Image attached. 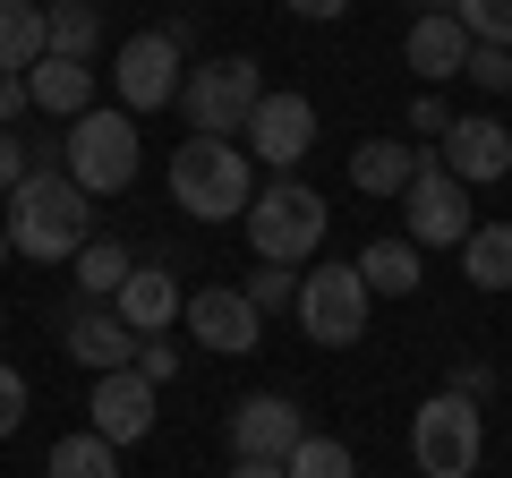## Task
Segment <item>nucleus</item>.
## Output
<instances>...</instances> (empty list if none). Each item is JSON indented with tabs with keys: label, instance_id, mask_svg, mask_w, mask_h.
Masks as SVG:
<instances>
[{
	"label": "nucleus",
	"instance_id": "1",
	"mask_svg": "<svg viewBox=\"0 0 512 478\" xmlns=\"http://www.w3.org/2000/svg\"><path fill=\"white\" fill-rule=\"evenodd\" d=\"M9 248H26V257H43V265H77V248L94 239V197L69 180V171H52V163H35L18 188H9Z\"/></svg>",
	"mask_w": 512,
	"mask_h": 478
},
{
	"label": "nucleus",
	"instance_id": "2",
	"mask_svg": "<svg viewBox=\"0 0 512 478\" xmlns=\"http://www.w3.org/2000/svg\"><path fill=\"white\" fill-rule=\"evenodd\" d=\"M171 205H188V222H239L256 205V171L239 154V137H180L171 154Z\"/></svg>",
	"mask_w": 512,
	"mask_h": 478
},
{
	"label": "nucleus",
	"instance_id": "3",
	"mask_svg": "<svg viewBox=\"0 0 512 478\" xmlns=\"http://www.w3.org/2000/svg\"><path fill=\"white\" fill-rule=\"evenodd\" d=\"M248 248H256V265H308L316 248H325V222H333V205L316 197L308 180H291L282 171L274 188H256V205L248 214Z\"/></svg>",
	"mask_w": 512,
	"mask_h": 478
},
{
	"label": "nucleus",
	"instance_id": "4",
	"mask_svg": "<svg viewBox=\"0 0 512 478\" xmlns=\"http://www.w3.org/2000/svg\"><path fill=\"white\" fill-rule=\"evenodd\" d=\"M256 103H265V77H256L248 52H222V60H205V69L180 77V111H188L197 137H248Z\"/></svg>",
	"mask_w": 512,
	"mask_h": 478
},
{
	"label": "nucleus",
	"instance_id": "5",
	"mask_svg": "<svg viewBox=\"0 0 512 478\" xmlns=\"http://www.w3.org/2000/svg\"><path fill=\"white\" fill-rule=\"evenodd\" d=\"M60 154H69V180L86 188V197H120V188L137 180V163H146L137 120H128V111H103V103H94L86 120H69Z\"/></svg>",
	"mask_w": 512,
	"mask_h": 478
},
{
	"label": "nucleus",
	"instance_id": "6",
	"mask_svg": "<svg viewBox=\"0 0 512 478\" xmlns=\"http://www.w3.org/2000/svg\"><path fill=\"white\" fill-rule=\"evenodd\" d=\"M410 453H419L427 478H470L478 453H487V419H478L470 393L444 385L436 402H419V419H410Z\"/></svg>",
	"mask_w": 512,
	"mask_h": 478
},
{
	"label": "nucleus",
	"instance_id": "7",
	"mask_svg": "<svg viewBox=\"0 0 512 478\" xmlns=\"http://www.w3.org/2000/svg\"><path fill=\"white\" fill-rule=\"evenodd\" d=\"M367 282H359V265H316V274H299V325H308V342H325V350H350L367 333Z\"/></svg>",
	"mask_w": 512,
	"mask_h": 478
},
{
	"label": "nucleus",
	"instance_id": "8",
	"mask_svg": "<svg viewBox=\"0 0 512 478\" xmlns=\"http://www.w3.org/2000/svg\"><path fill=\"white\" fill-rule=\"evenodd\" d=\"M402 222H410V248H461V239L478 231L470 205H461V180L436 154H419V180L402 188Z\"/></svg>",
	"mask_w": 512,
	"mask_h": 478
},
{
	"label": "nucleus",
	"instance_id": "9",
	"mask_svg": "<svg viewBox=\"0 0 512 478\" xmlns=\"http://www.w3.org/2000/svg\"><path fill=\"white\" fill-rule=\"evenodd\" d=\"M120 111L137 120V111H163V103H180V43L154 26V35H128L120 43Z\"/></svg>",
	"mask_w": 512,
	"mask_h": 478
},
{
	"label": "nucleus",
	"instance_id": "10",
	"mask_svg": "<svg viewBox=\"0 0 512 478\" xmlns=\"http://www.w3.org/2000/svg\"><path fill=\"white\" fill-rule=\"evenodd\" d=\"M86 427L120 453V444H137V436H154V385L137 368H111V376H94V393H86Z\"/></svg>",
	"mask_w": 512,
	"mask_h": 478
},
{
	"label": "nucleus",
	"instance_id": "11",
	"mask_svg": "<svg viewBox=\"0 0 512 478\" xmlns=\"http://www.w3.org/2000/svg\"><path fill=\"white\" fill-rule=\"evenodd\" d=\"M188 342H205V350H222V359H239V350L265 342V316H256L248 291L214 282V291H188Z\"/></svg>",
	"mask_w": 512,
	"mask_h": 478
},
{
	"label": "nucleus",
	"instance_id": "12",
	"mask_svg": "<svg viewBox=\"0 0 512 478\" xmlns=\"http://www.w3.org/2000/svg\"><path fill=\"white\" fill-rule=\"evenodd\" d=\"M436 163L453 171L461 188H487L512 171V129L504 120H487V111H470V120H453V129L436 137Z\"/></svg>",
	"mask_w": 512,
	"mask_h": 478
},
{
	"label": "nucleus",
	"instance_id": "13",
	"mask_svg": "<svg viewBox=\"0 0 512 478\" xmlns=\"http://www.w3.org/2000/svg\"><path fill=\"white\" fill-rule=\"evenodd\" d=\"M299 436H308V419H299V402H282V393L231 402V453L239 461H291Z\"/></svg>",
	"mask_w": 512,
	"mask_h": 478
},
{
	"label": "nucleus",
	"instance_id": "14",
	"mask_svg": "<svg viewBox=\"0 0 512 478\" xmlns=\"http://www.w3.org/2000/svg\"><path fill=\"white\" fill-rule=\"evenodd\" d=\"M248 137H256V163L291 171L299 154L316 146V103H308V94H265V103H256V120H248Z\"/></svg>",
	"mask_w": 512,
	"mask_h": 478
},
{
	"label": "nucleus",
	"instance_id": "15",
	"mask_svg": "<svg viewBox=\"0 0 512 478\" xmlns=\"http://www.w3.org/2000/svg\"><path fill=\"white\" fill-rule=\"evenodd\" d=\"M69 350L86 359L94 376L137 368V333H128V325H120V308H103V299H77V308H69Z\"/></svg>",
	"mask_w": 512,
	"mask_h": 478
},
{
	"label": "nucleus",
	"instance_id": "16",
	"mask_svg": "<svg viewBox=\"0 0 512 478\" xmlns=\"http://www.w3.org/2000/svg\"><path fill=\"white\" fill-rule=\"evenodd\" d=\"M26 94H35L43 120H86V111H94V60H60V52H43L35 69H26Z\"/></svg>",
	"mask_w": 512,
	"mask_h": 478
},
{
	"label": "nucleus",
	"instance_id": "17",
	"mask_svg": "<svg viewBox=\"0 0 512 478\" xmlns=\"http://www.w3.org/2000/svg\"><path fill=\"white\" fill-rule=\"evenodd\" d=\"M111 308H120V325L137 333V342H146V333H171L180 325V282H171L163 265H128V282H120Z\"/></svg>",
	"mask_w": 512,
	"mask_h": 478
},
{
	"label": "nucleus",
	"instance_id": "18",
	"mask_svg": "<svg viewBox=\"0 0 512 478\" xmlns=\"http://www.w3.org/2000/svg\"><path fill=\"white\" fill-rule=\"evenodd\" d=\"M461 60H470L461 18L453 9H419V26H410V69H419L427 86H444V77H461Z\"/></svg>",
	"mask_w": 512,
	"mask_h": 478
},
{
	"label": "nucleus",
	"instance_id": "19",
	"mask_svg": "<svg viewBox=\"0 0 512 478\" xmlns=\"http://www.w3.org/2000/svg\"><path fill=\"white\" fill-rule=\"evenodd\" d=\"M410 180H419V146H410V137H367V146L350 154V188H359V197H402Z\"/></svg>",
	"mask_w": 512,
	"mask_h": 478
},
{
	"label": "nucleus",
	"instance_id": "20",
	"mask_svg": "<svg viewBox=\"0 0 512 478\" xmlns=\"http://www.w3.org/2000/svg\"><path fill=\"white\" fill-rule=\"evenodd\" d=\"M52 52V26H43V0H0V69H35Z\"/></svg>",
	"mask_w": 512,
	"mask_h": 478
},
{
	"label": "nucleus",
	"instance_id": "21",
	"mask_svg": "<svg viewBox=\"0 0 512 478\" xmlns=\"http://www.w3.org/2000/svg\"><path fill=\"white\" fill-rule=\"evenodd\" d=\"M359 282H367V291H393V299H410V291H419V248H410V239H367V248H359Z\"/></svg>",
	"mask_w": 512,
	"mask_h": 478
},
{
	"label": "nucleus",
	"instance_id": "22",
	"mask_svg": "<svg viewBox=\"0 0 512 478\" xmlns=\"http://www.w3.org/2000/svg\"><path fill=\"white\" fill-rule=\"evenodd\" d=\"M43 26H52L60 60H94L103 52V9H94V0H43Z\"/></svg>",
	"mask_w": 512,
	"mask_h": 478
},
{
	"label": "nucleus",
	"instance_id": "23",
	"mask_svg": "<svg viewBox=\"0 0 512 478\" xmlns=\"http://www.w3.org/2000/svg\"><path fill=\"white\" fill-rule=\"evenodd\" d=\"M461 274H470L478 291H512V222H478V231L461 239Z\"/></svg>",
	"mask_w": 512,
	"mask_h": 478
},
{
	"label": "nucleus",
	"instance_id": "24",
	"mask_svg": "<svg viewBox=\"0 0 512 478\" xmlns=\"http://www.w3.org/2000/svg\"><path fill=\"white\" fill-rule=\"evenodd\" d=\"M120 282H128V248L120 239H86V248H77V299H120Z\"/></svg>",
	"mask_w": 512,
	"mask_h": 478
},
{
	"label": "nucleus",
	"instance_id": "25",
	"mask_svg": "<svg viewBox=\"0 0 512 478\" xmlns=\"http://www.w3.org/2000/svg\"><path fill=\"white\" fill-rule=\"evenodd\" d=\"M43 478H120V453H111V444L86 427V436H60V444H52Z\"/></svg>",
	"mask_w": 512,
	"mask_h": 478
},
{
	"label": "nucleus",
	"instance_id": "26",
	"mask_svg": "<svg viewBox=\"0 0 512 478\" xmlns=\"http://www.w3.org/2000/svg\"><path fill=\"white\" fill-rule=\"evenodd\" d=\"M282 470H291V478H359V453H350L342 436H316V427H308V436H299V453L282 461Z\"/></svg>",
	"mask_w": 512,
	"mask_h": 478
},
{
	"label": "nucleus",
	"instance_id": "27",
	"mask_svg": "<svg viewBox=\"0 0 512 478\" xmlns=\"http://www.w3.org/2000/svg\"><path fill=\"white\" fill-rule=\"evenodd\" d=\"M453 18H461L470 43H504V52H512V0H461Z\"/></svg>",
	"mask_w": 512,
	"mask_h": 478
},
{
	"label": "nucleus",
	"instance_id": "28",
	"mask_svg": "<svg viewBox=\"0 0 512 478\" xmlns=\"http://www.w3.org/2000/svg\"><path fill=\"white\" fill-rule=\"evenodd\" d=\"M248 299H256V316L299 308V265H256V274H248Z\"/></svg>",
	"mask_w": 512,
	"mask_h": 478
},
{
	"label": "nucleus",
	"instance_id": "29",
	"mask_svg": "<svg viewBox=\"0 0 512 478\" xmlns=\"http://www.w3.org/2000/svg\"><path fill=\"white\" fill-rule=\"evenodd\" d=\"M461 77H470L478 94H512V52H504V43H470V60H461Z\"/></svg>",
	"mask_w": 512,
	"mask_h": 478
},
{
	"label": "nucleus",
	"instance_id": "30",
	"mask_svg": "<svg viewBox=\"0 0 512 478\" xmlns=\"http://www.w3.org/2000/svg\"><path fill=\"white\" fill-rule=\"evenodd\" d=\"M137 376H146V385H171V376H180V342L146 333V342H137Z\"/></svg>",
	"mask_w": 512,
	"mask_h": 478
},
{
	"label": "nucleus",
	"instance_id": "31",
	"mask_svg": "<svg viewBox=\"0 0 512 478\" xmlns=\"http://www.w3.org/2000/svg\"><path fill=\"white\" fill-rule=\"evenodd\" d=\"M18 427H26V376L9 368V359H0V444L18 436Z\"/></svg>",
	"mask_w": 512,
	"mask_h": 478
},
{
	"label": "nucleus",
	"instance_id": "32",
	"mask_svg": "<svg viewBox=\"0 0 512 478\" xmlns=\"http://www.w3.org/2000/svg\"><path fill=\"white\" fill-rule=\"evenodd\" d=\"M26 171H35V137H18V129H0V188H18Z\"/></svg>",
	"mask_w": 512,
	"mask_h": 478
},
{
	"label": "nucleus",
	"instance_id": "33",
	"mask_svg": "<svg viewBox=\"0 0 512 478\" xmlns=\"http://www.w3.org/2000/svg\"><path fill=\"white\" fill-rule=\"evenodd\" d=\"M26 111H35V94H26V77H18V69H0V129H18Z\"/></svg>",
	"mask_w": 512,
	"mask_h": 478
},
{
	"label": "nucleus",
	"instance_id": "34",
	"mask_svg": "<svg viewBox=\"0 0 512 478\" xmlns=\"http://www.w3.org/2000/svg\"><path fill=\"white\" fill-rule=\"evenodd\" d=\"M410 129H419V137H444V129H453V111H444V94H436V86L410 103Z\"/></svg>",
	"mask_w": 512,
	"mask_h": 478
},
{
	"label": "nucleus",
	"instance_id": "35",
	"mask_svg": "<svg viewBox=\"0 0 512 478\" xmlns=\"http://www.w3.org/2000/svg\"><path fill=\"white\" fill-rule=\"evenodd\" d=\"M487 385H495V368H478V359H470V368L453 376V393H470V402H478V393H487Z\"/></svg>",
	"mask_w": 512,
	"mask_h": 478
},
{
	"label": "nucleus",
	"instance_id": "36",
	"mask_svg": "<svg viewBox=\"0 0 512 478\" xmlns=\"http://www.w3.org/2000/svg\"><path fill=\"white\" fill-rule=\"evenodd\" d=\"M231 478H291L282 461H231Z\"/></svg>",
	"mask_w": 512,
	"mask_h": 478
},
{
	"label": "nucleus",
	"instance_id": "37",
	"mask_svg": "<svg viewBox=\"0 0 512 478\" xmlns=\"http://www.w3.org/2000/svg\"><path fill=\"white\" fill-rule=\"evenodd\" d=\"M291 9H299V18H342L350 0H291Z\"/></svg>",
	"mask_w": 512,
	"mask_h": 478
},
{
	"label": "nucleus",
	"instance_id": "38",
	"mask_svg": "<svg viewBox=\"0 0 512 478\" xmlns=\"http://www.w3.org/2000/svg\"><path fill=\"white\" fill-rule=\"evenodd\" d=\"M0 257H9V222H0Z\"/></svg>",
	"mask_w": 512,
	"mask_h": 478
},
{
	"label": "nucleus",
	"instance_id": "39",
	"mask_svg": "<svg viewBox=\"0 0 512 478\" xmlns=\"http://www.w3.org/2000/svg\"><path fill=\"white\" fill-rule=\"evenodd\" d=\"M0 325H9V308H0Z\"/></svg>",
	"mask_w": 512,
	"mask_h": 478
},
{
	"label": "nucleus",
	"instance_id": "40",
	"mask_svg": "<svg viewBox=\"0 0 512 478\" xmlns=\"http://www.w3.org/2000/svg\"><path fill=\"white\" fill-rule=\"evenodd\" d=\"M427 9H436V0H427Z\"/></svg>",
	"mask_w": 512,
	"mask_h": 478
}]
</instances>
